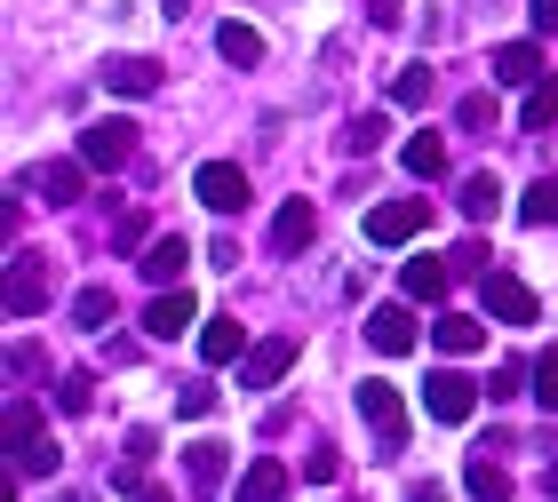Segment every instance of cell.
<instances>
[{
    "label": "cell",
    "instance_id": "17",
    "mask_svg": "<svg viewBox=\"0 0 558 502\" xmlns=\"http://www.w3.org/2000/svg\"><path fill=\"white\" fill-rule=\"evenodd\" d=\"M199 359H208V367L247 359V328H240V319H199Z\"/></svg>",
    "mask_w": 558,
    "mask_h": 502
},
{
    "label": "cell",
    "instance_id": "39",
    "mask_svg": "<svg viewBox=\"0 0 558 502\" xmlns=\"http://www.w3.org/2000/svg\"><path fill=\"white\" fill-rule=\"evenodd\" d=\"M519 383H526V375H519V367H495V383H487V399H495V407H502V399H519Z\"/></svg>",
    "mask_w": 558,
    "mask_h": 502
},
{
    "label": "cell",
    "instance_id": "23",
    "mask_svg": "<svg viewBox=\"0 0 558 502\" xmlns=\"http://www.w3.org/2000/svg\"><path fill=\"white\" fill-rule=\"evenodd\" d=\"M430 343H439L447 359H463V351H478V343H487V328H478V319H463V311H439V328H430Z\"/></svg>",
    "mask_w": 558,
    "mask_h": 502
},
{
    "label": "cell",
    "instance_id": "24",
    "mask_svg": "<svg viewBox=\"0 0 558 502\" xmlns=\"http://www.w3.org/2000/svg\"><path fill=\"white\" fill-rule=\"evenodd\" d=\"M399 160H408V175H423V184H439V175H447V144L439 136H408V144H399Z\"/></svg>",
    "mask_w": 558,
    "mask_h": 502
},
{
    "label": "cell",
    "instance_id": "19",
    "mask_svg": "<svg viewBox=\"0 0 558 502\" xmlns=\"http://www.w3.org/2000/svg\"><path fill=\"white\" fill-rule=\"evenodd\" d=\"M216 57L240 64V72H256V64H264V33H256V24H240V16L216 24Z\"/></svg>",
    "mask_w": 558,
    "mask_h": 502
},
{
    "label": "cell",
    "instance_id": "30",
    "mask_svg": "<svg viewBox=\"0 0 558 502\" xmlns=\"http://www.w3.org/2000/svg\"><path fill=\"white\" fill-rule=\"evenodd\" d=\"M72 319H81V328H105L112 319V287H81L72 295Z\"/></svg>",
    "mask_w": 558,
    "mask_h": 502
},
{
    "label": "cell",
    "instance_id": "15",
    "mask_svg": "<svg viewBox=\"0 0 558 502\" xmlns=\"http://www.w3.org/2000/svg\"><path fill=\"white\" fill-rule=\"evenodd\" d=\"M192 319H199V304H192V287H160V295H151V311H144V328L160 335V343H175V335L192 328Z\"/></svg>",
    "mask_w": 558,
    "mask_h": 502
},
{
    "label": "cell",
    "instance_id": "4",
    "mask_svg": "<svg viewBox=\"0 0 558 502\" xmlns=\"http://www.w3.org/2000/svg\"><path fill=\"white\" fill-rule=\"evenodd\" d=\"M192 192H199V208H216V216H240L247 199H256L247 192V168H232V160H208L192 175Z\"/></svg>",
    "mask_w": 558,
    "mask_h": 502
},
{
    "label": "cell",
    "instance_id": "31",
    "mask_svg": "<svg viewBox=\"0 0 558 502\" xmlns=\"http://www.w3.org/2000/svg\"><path fill=\"white\" fill-rule=\"evenodd\" d=\"M112 247H151V223H144V208H120V216H112Z\"/></svg>",
    "mask_w": 558,
    "mask_h": 502
},
{
    "label": "cell",
    "instance_id": "18",
    "mask_svg": "<svg viewBox=\"0 0 558 502\" xmlns=\"http://www.w3.org/2000/svg\"><path fill=\"white\" fill-rule=\"evenodd\" d=\"M105 88L112 96H160V64H151V57H112L105 64Z\"/></svg>",
    "mask_w": 558,
    "mask_h": 502
},
{
    "label": "cell",
    "instance_id": "25",
    "mask_svg": "<svg viewBox=\"0 0 558 502\" xmlns=\"http://www.w3.org/2000/svg\"><path fill=\"white\" fill-rule=\"evenodd\" d=\"M454 208H463L471 223H487V216L502 208V184H495L487 168H478V175H463V192H454Z\"/></svg>",
    "mask_w": 558,
    "mask_h": 502
},
{
    "label": "cell",
    "instance_id": "40",
    "mask_svg": "<svg viewBox=\"0 0 558 502\" xmlns=\"http://www.w3.org/2000/svg\"><path fill=\"white\" fill-rule=\"evenodd\" d=\"M526 16H535V33H558V0H526Z\"/></svg>",
    "mask_w": 558,
    "mask_h": 502
},
{
    "label": "cell",
    "instance_id": "28",
    "mask_svg": "<svg viewBox=\"0 0 558 502\" xmlns=\"http://www.w3.org/2000/svg\"><path fill=\"white\" fill-rule=\"evenodd\" d=\"M391 105H399V112H423V105H430V64H408V72H399V81H391Z\"/></svg>",
    "mask_w": 558,
    "mask_h": 502
},
{
    "label": "cell",
    "instance_id": "36",
    "mask_svg": "<svg viewBox=\"0 0 558 502\" xmlns=\"http://www.w3.org/2000/svg\"><path fill=\"white\" fill-rule=\"evenodd\" d=\"M454 120H463V128H487V120H495V96H463V105H454Z\"/></svg>",
    "mask_w": 558,
    "mask_h": 502
},
{
    "label": "cell",
    "instance_id": "41",
    "mask_svg": "<svg viewBox=\"0 0 558 502\" xmlns=\"http://www.w3.org/2000/svg\"><path fill=\"white\" fill-rule=\"evenodd\" d=\"M408 502H447V487H439V479H423V487H408Z\"/></svg>",
    "mask_w": 558,
    "mask_h": 502
},
{
    "label": "cell",
    "instance_id": "44",
    "mask_svg": "<svg viewBox=\"0 0 558 502\" xmlns=\"http://www.w3.org/2000/svg\"><path fill=\"white\" fill-rule=\"evenodd\" d=\"M57 502H96V494H57Z\"/></svg>",
    "mask_w": 558,
    "mask_h": 502
},
{
    "label": "cell",
    "instance_id": "27",
    "mask_svg": "<svg viewBox=\"0 0 558 502\" xmlns=\"http://www.w3.org/2000/svg\"><path fill=\"white\" fill-rule=\"evenodd\" d=\"M519 223H535V232H550V223H558V175H535V184H526Z\"/></svg>",
    "mask_w": 558,
    "mask_h": 502
},
{
    "label": "cell",
    "instance_id": "32",
    "mask_svg": "<svg viewBox=\"0 0 558 502\" xmlns=\"http://www.w3.org/2000/svg\"><path fill=\"white\" fill-rule=\"evenodd\" d=\"M57 407H64V415H88V407H96V383H88V375H64V383H57Z\"/></svg>",
    "mask_w": 558,
    "mask_h": 502
},
{
    "label": "cell",
    "instance_id": "42",
    "mask_svg": "<svg viewBox=\"0 0 558 502\" xmlns=\"http://www.w3.org/2000/svg\"><path fill=\"white\" fill-rule=\"evenodd\" d=\"M129 494H136V502H175V494H168V487H151V479H136V487H129Z\"/></svg>",
    "mask_w": 558,
    "mask_h": 502
},
{
    "label": "cell",
    "instance_id": "6",
    "mask_svg": "<svg viewBox=\"0 0 558 502\" xmlns=\"http://www.w3.org/2000/svg\"><path fill=\"white\" fill-rule=\"evenodd\" d=\"M423 223H430V199H384V208H367V240L375 247H408Z\"/></svg>",
    "mask_w": 558,
    "mask_h": 502
},
{
    "label": "cell",
    "instance_id": "22",
    "mask_svg": "<svg viewBox=\"0 0 558 502\" xmlns=\"http://www.w3.org/2000/svg\"><path fill=\"white\" fill-rule=\"evenodd\" d=\"M399 280H408V295H415V304H439V295H447V280H454V264H439V256H415L408 271H399Z\"/></svg>",
    "mask_w": 558,
    "mask_h": 502
},
{
    "label": "cell",
    "instance_id": "13",
    "mask_svg": "<svg viewBox=\"0 0 558 502\" xmlns=\"http://www.w3.org/2000/svg\"><path fill=\"white\" fill-rule=\"evenodd\" d=\"M312 240H319V208H312V199H288V208L271 216V247H279V256H303Z\"/></svg>",
    "mask_w": 558,
    "mask_h": 502
},
{
    "label": "cell",
    "instance_id": "43",
    "mask_svg": "<svg viewBox=\"0 0 558 502\" xmlns=\"http://www.w3.org/2000/svg\"><path fill=\"white\" fill-rule=\"evenodd\" d=\"M543 494H550V502H558V455H550V463H543Z\"/></svg>",
    "mask_w": 558,
    "mask_h": 502
},
{
    "label": "cell",
    "instance_id": "2",
    "mask_svg": "<svg viewBox=\"0 0 558 502\" xmlns=\"http://www.w3.org/2000/svg\"><path fill=\"white\" fill-rule=\"evenodd\" d=\"M48 295H57V264L48 256H9V287H0V311L9 319H40Z\"/></svg>",
    "mask_w": 558,
    "mask_h": 502
},
{
    "label": "cell",
    "instance_id": "9",
    "mask_svg": "<svg viewBox=\"0 0 558 502\" xmlns=\"http://www.w3.org/2000/svg\"><path fill=\"white\" fill-rule=\"evenodd\" d=\"M487 311L502 319V328H535V287H526V280H511V271H487Z\"/></svg>",
    "mask_w": 558,
    "mask_h": 502
},
{
    "label": "cell",
    "instance_id": "21",
    "mask_svg": "<svg viewBox=\"0 0 558 502\" xmlns=\"http://www.w3.org/2000/svg\"><path fill=\"white\" fill-rule=\"evenodd\" d=\"M279 494H288V463L279 455H256L240 470V502H279Z\"/></svg>",
    "mask_w": 558,
    "mask_h": 502
},
{
    "label": "cell",
    "instance_id": "1",
    "mask_svg": "<svg viewBox=\"0 0 558 502\" xmlns=\"http://www.w3.org/2000/svg\"><path fill=\"white\" fill-rule=\"evenodd\" d=\"M9 455H16V479H48V470L64 463V446L48 439V415H40V399H9Z\"/></svg>",
    "mask_w": 558,
    "mask_h": 502
},
{
    "label": "cell",
    "instance_id": "38",
    "mask_svg": "<svg viewBox=\"0 0 558 502\" xmlns=\"http://www.w3.org/2000/svg\"><path fill=\"white\" fill-rule=\"evenodd\" d=\"M399 16H408L399 0H367V24H375V33H399Z\"/></svg>",
    "mask_w": 558,
    "mask_h": 502
},
{
    "label": "cell",
    "instance_id": "35",
    "mask_svg": "<svg viewBox=\"0 0 558 502\" xmlns=\"http://www.w3.org/2000/svg\"><path fill=\"white\" fill-rule=\"evenodd\" d=\"M535 399L558 415V351H543V359H535Z\"/></svg>",
    "mask_w": 558,
    "mask_h": 502
},
{
    "label": "cell",
    "instance_id": "45",
    "mask_svg": "<svg viewBox=\"0 0 558 502\" xmlns=\"http://www.w3.org/2000/svg\"><path fill=\"white\" fill-rule=\"evenodd\" d=\"M168 9H184V0H168Z\"/></svg>",
    "mask_w": 558,
    "mask_h": 502
},
{
    "label": "cell",
    "instance_id": "11",
    "mask_svg": "<svg viewBox=\"0 0 558 502\" xmlns=\"http://www.w3.org/2000/svg\"><path fill=\"white\" fill-rule=\"evenodd\" d=\"M184 479H192V494H216L223 479H232V446L223 439H192L184 446Z\"/></svg>",
    "mask_w": 558,
    "mask_h": 502
},
{
    "label": "cell",
    "instance_id": "7",
    "mask_svg": "<svg viewBox=\"0 0 558 502\" xmlns=\"http://www.w3.org/2000/svg\"><path fill=\"white\" fill-rule=\"evenodd\" d=\"M136 152V120H88L81 128V160L88 168H129Z\"/></svg>",
    "mask_w": 558,
    "mask_h": 502
},
{
    "label": "cell",
    "instance_id": "33",
    "mask_svg": "<svg viewBox=\"0 0 558 502\" xmlns=\"http://www.w3.org/2000/svg\"><path fill=\"white\" fill-rule=\"evenodd\" d=\"M175 415H184V423H208V415H216V391H208V383H184V391H175Z\"/></svg>",
    "mask_w": 558,
    "mask_h": 502
},
{
    "label": "cell",
    "instance_id": "5",
    "mask_svg": "<svg viewBox=\"0 0 558 502\" xmlns=\"http://www.w3.org/2000/svg\"><path fill=\"white\" fill-rule=\"evenodd\" d=\"M423 407H430V423H471L478 415V383H471V375H454V367H439L423 383Z\"/></svg>",
    "mask_w": 558,
    "mask_h": 502
},
{
    "label": "cell",
    "instance_id": "16",
    "mask_svg": "<svg viewBox=\"0 0 558 502\" xmlns=\"http://www.w3.org/2000/svg\"><path fill=\"white\" fill-rule=\"evenodd\" d=\"M535 81H543V48L535 40L495 48V88H535Z\"/></svg>",
    "mask_w": 558,
    "mask_h": 502
},
{
    "label": "cell",
    "instance_id": "8",
    "mask_svg": "<svg viewBox=\"0 0 558 502\" xmlns=\"http://www.w3.org/2000/svg\"><path fill=\"white\" fill-rule=\"evenodd\" d=\"M288 367H295V335H264V343H247V359H240V391H271Z\"/></svg>",
    "mask_w": 558,
    "mask_h": 502
},
{
    "label": "cell",
    "instance_id": "20",
    "mask_svg": "<svg viewBox=\"0 0 558 502\" xmlns=\"http://www.w3.org/2000/svg\"><path fill=\"white\" fill-rule=\"evenodd\" d=\"M463 487H471V502H511V470L495 463V446L463 463Z\"/></svg>",
    "mask_w": 558,
    "mask_h": 502
},
{
    "label": "cell",
    "instance_id": "26",
    "mask_svg": "<svg viewBox=\"0 0 558 502\" xmlns=\"http://www.w3.org/2000/svg\"><path fill=\"white\" fill-rule=\"evenodd\" d=\"M550 120H558V81H550V72H543V81H535V88H526V105H519V128H526V136H543V128H550Z\"/></svg>",
    "mask_w": 558,
    "mask_h": 502
},
{
    "label": "cell",
    "instance_id": "3",
    "mask_svg": "<svg viewBox=\"0 0 558 502\" xmlns=\"http://www.w3.org/2000/svg\"><path fill=\"white\" fill-rule=\"evenodd\" d=\"M360 423L375 431V446H384V455H408V407H399L391 383H360Z\"/></svg>",
    "mask_w": 558,
    "mask_h": 502
},
{
    "label": "cell",
    "instance_id": "14",
    "mask_svg": "<svg viewBox=\"0 0 558 502\" xmlns=\"http://www.w3.org/2000/svg\"><path fill=\"white\" fill-rule=\"evenodd\" d=\"M184 264H192V240L184 232H160V240L144 247V280L151 287H184Z\"/></svg>",
    "mask_w": 558,
    "mask_h": 502
},
{
    "label": "cell",
    "instance_id": "29",
    "mask_svg": "<svg viewBox=\"0 0 558 502\" xmlns=\"http://www.w3.org/2000/svg\"><path fill=\"white\" fill-rule=\"evenodd\" d=\"M384 136H391V120H384V112H360L343 144H351V152H384Z\"/></svg>",
    "mask_w": 558,
    "mask_h": 502
},
{
    "label": "cell",
    "instance_id": "12",
    "mask_svg": "<svg viewBox=\"0 0 558 502\" xmlns=\"http://www.w3.org/2000/svg\"><path fill=\"white\" fill-rule=\"evenodd\" d=\"M367 343L384 351V359L415 351V311H408V304H375V311H367Z\"/></svg>",
    "mask_w": 558,
    "mask_h": 502
},
{
    "label": "cell",
    "instance_id": "10",
    "mask_svg": "<svg viewBox=\"0 0 558 502\" xmlns=\"http://www.w3.org/2000/svg\"><path fill=\"white\" fill-rule=\"evenodd\" d=\"M24 184H33V192L48 199V208H72V199L88 192V160H48V168L24 175Z\"/></svg>",
    "mask_w": 558,
    "mask_h": 502
},
{
    "label": "cell",
    "instance_id": "34",
    "mask_svg": "<svg viewBox=\"0 0 558 502\" xmlns=\"http://www.w3.org/2000/svg\"><path fill=\"white\" fill-rule=\"evenodd\" d=\"M336 470H343V455H336V446H312V455H303V479H312V487H327Z\"/></svg>",
    "mask_w": 558,
    "mask_h": 502
},
{
    "label": "cell",
    "instance_id": "37",
    "mask_svg": "<svg viewBox=\"0 0 558 502\" xmlns=\"http://www.w3.org/2000/svg\"><path fill=\"white\" fill-rule=\"evenodd\" d=\"M454 271H478V280H487L495 264H487V247H478V240H463V247H454Z\"/></svg>",
    "mask_w": 558,
    "mask_h": 502
}]
</instances>
